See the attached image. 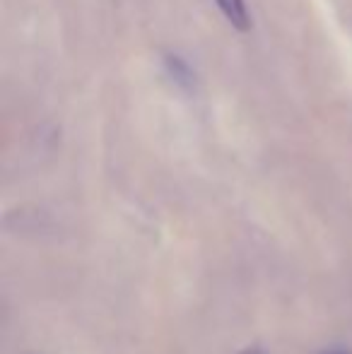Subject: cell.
I'll use <instances>...</instances> for the list:
<instances>
[{
	"label": "cell",
	"mask_w": 352,
	"mask_h": 354,
	"mask_svg": "<svg viewBox=\"0 0 352 354\" xmlns=\"http://www.w3.org/2000/svg\"><path fill=\"white\" fill-rule=\"evenodd\" d=\"M215 3H217V8L222 10V15L227 17V22H230L234 29L246 32V29L251 27L249 10H246L244 0H215Z\"/></svg>",
	"instance_id": "cell-1"
},
{
	"label": "cell",
	"mask_w": 352,
	"mask_h": 354,
	"mask_svg": "<svg viewBox=\"0 0 352 354\" xmlns=\"http://www.w3.org/2000/svg\"><path fill=\"white\" fill-rule=\"evenodd\" d=\"M167 68H169L172 77H174L176 82H181V84H191L193 75H191V71H188L186 63H183L178 56H169V58H167Z\"/></svg>",
	"instance_id": "cell-2"
},
{
	"label": "cell",
	"mask_w": 352,
	"mask_h": 354,
	"mask_svg": "<svg viewBox=\"0 0 352 354\" xmlns=\"http://www.w3.org/2000/svg\"><path fill=\"white\" fill-rule=\"evenodd\" d=\"M239 354H266L261 347H246V350H241Z\"/></svg>",
	"instance_id": "cell-3"
},
{
	"label": "cell",
	"mask_w": 352,
	"mask_h": 354,
	"mask_svg": "<svg viewBox=\"0 0 352 354\" xmlns=\"http://www.w3.org/2000/svg\"><path fill=\"white\" fill-rule=\"evenodd\" d=\"M324 354H350V352H345V350H331V352H324Z\"/></svg>",
	"instance_id": "cell-4"
}]
</instances>
